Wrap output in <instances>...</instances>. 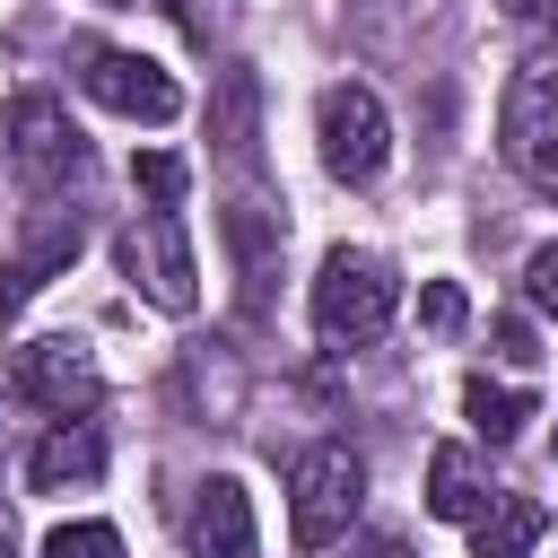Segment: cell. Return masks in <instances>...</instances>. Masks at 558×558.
<instances>
[{
	"label": "cell",
	"instance_id": "12",
	"mask_svg": "<svg viewBox=\"0 0 558 558\" xmlns=\"http://www.w3.org/2000/svg\"><path fill=\"white\" fill-rule=\"evenodd\" d=\"M488 497H497V480L480 471L471 445H436V453H427V514H445V523H480Z\"/></svg>",
	"mask_w": 558,
	"mask_h": 558
},
{
	"label": "cell",
	"instance_id": "7",
	"mask_svg": "<svg viewBox=\"0 0 558 558\" xmlns=\"http://www.w3.org/2000/svg\"><path fill=\"white\" fill-rule=\"evenodd\" d=\"M17 392L44 401L52 418H87L105 401V366H96V349L78 331H44V340L17 349Z\"/></svg>",
	"mask_w": 558,
	"mask_h": 558
},
{
	"label": "cell",
	"instance_id": "4",
	"mask_svg": "<svg viewBox=\"0 0 558 558\" xmlns=\"http://www.w3.org/2000/svg\"><path fill=\"white\" fill-rule=\"evenodd\" d=\"M0 131H9V166H17L35 192H61V183H78V174H87V140H78V122H70V105H61L52 87L9 96Z\"/></svg>",
	"mask_w": 558,
	"mask_h": 558
},
{
	"label": "cell",
	"instance_id": "26",
	"mask_svg": "<svg viewBox=\"0 0 558 558\" xmlns=\"http://www.w3.org/2000/svg\"><path fill=\"white\" fill-rule=\"evenodd\" d=\"M375 558H401V549H375Z\"/></svg>",
	"mask_w": 558,
	"mask_h": 558
},
{
	"label": "cell",
	"instance_id": "17",
	"mask_svg": "<svg viewBox=\"0 0 558 558\" xmlns=\"http://www.w3.org/2000/svg\"><path fill=\"white\" fill-rule=\"evenodd\" d=\"M392 9H418V17H436V0H357L349 17H357V35H366L375 52H410V26H401Z\"/></svg>",
	"mask_w": 558,
	"mask_h": 558
},
{
	"label": "cell",
	"instance_id": "3",
	"mask_svg": "<svg viewBox=\"0 0 558 558\" xmlns=\"http://www.w3.org/2000/svg\"><path fill=\"white\" fill-rule=\"evenodd\" d=\"M497 157L558 201V52L523 61L514 87H506V113H497Z\"/></svg>",
	"mask_w": 558,
	"mask_h": 558
},
{
	"label": "cell",
	"instance_id": "6",
	"mask_svg": "<svg viewBox=\"0 0 558 558\" xmlns=\"http://www.w3.org/2000/svg\"><path fill=\"white\" fill-rule=\"evenodd\" d=\"M122 270H131V288H148V305H166V314H192V305H201V262H192V235H183L174 209H148V218L122 227Z\"/></svg>",
	"mask_w": 558,
	"mask_h": 558
},
{
	"label": "cell",
	"instance_id": "25",
	"mask_svg": "<svg viewBox=\"0 0 558 558\" xmlns=\"http://www.w3.org/2000/svg\"><path fill=\"white\" fill-rule=\"evenodd\" d=\"M0 453H9V427H0Z\"/></svg>",
	"mask_w": 558,
	"mask_h": 558
},
{
	"label": "cell",
	"instance_id": "19",
	"mask_svg": "<svg viewBox=\"0 0 558 558\" xmlns=\"http://www.w3.org/2000/svg\"><path fill=\"white\" fill-rule=\"evenodd\" d=\"M140 192H148L157 209H174V201H183V157H166V148H148V157H140Z\"/></svg>",
	"mask_w": 558,
	"mask_h": 558
},
{
	"label": "cell",
	"instance_id": "10",
	"mask_svg": "<svg viewBox=\"0 0 558 558\" xmlns=\"http://www.w3.org/2000/svg\"><path fill=\"white\" fill-rule=\"evenodd\" d=\"M183 541H192L201 558H262V532H253V497H244V480H227V471H209V480L192 488V514H183Z\"/></svg>",
	"mask_w": 558,
	"mask_h": 558
},
{
	"label": "cell",
	"instance_id": "20",
	"mask_svg": "<svg viewBox=\"0 0 558 558\" xmlns=\"http://www.w3.org/2000/svg\"><path fill=\"white\" fill-rule=\"evenodd\" d=\"M523 296H532L541 314H558V244H541V253L523 262Z\"/></svg>",
	"mask_w": 558,
	"mask_h": 558
},
{
	"label": "cell",
	"instance_id": "5",
	"mask_svg": "<svg viewBox=\"0 0 558 558\" xmlns=\"http://www.w3.org/2000/svg\"><path fill=\"white\" fill-rule=\"evenodd\" d=\"M314 140H323V166L340 174V183H375L384 174V157H392V122H384V105H375V87H323V105H314Z\"/></svg>",
	"mask_w": 558,
	"mask_h": 558
},
{
	"label": "cell",
	"instance_id": "22",
	"mask_svg": "<svg viewBox=\"0 0 558 558\" xmlns=\"http://www.w3.org/2000/svg\"><path fill=\"white\" fill-rule=\"evenodd\" d=\"M497 357H514V366H532V357H541V349H532V323H523V314H506V323H497Z\"/></svg>",
	"mask_w": 558,
	"mask_h": 558
},
{
	"label": "cell",
	"instance_id": "11",
	"mask_svg": "<svg viewBox=\"0 0 558 558\" xmlns=\"http://www.w3.org/2000/svg\"><path fill=\"white\" fill-rule=\"evenodd\" d=\"M96 471H105V436H96L87 418H61V427L35 436V453H26V480H35L44 497H61V488H96Z\"/></svg>",
	"mask_w": 558,
	"mask_h": 558
},
{
	"label": "cell",
	"instance_id": "16",
	"mask_svg": "<svg viewBox=\"0 0 558 558\" xmlns=\"http://www.w3.org/2000/svg\"><path fill=\"white\" fill-rule=\"evenodd\" d=\"M462 410H471V427H480L488 445H514V436H523V418H532V392L471 375V384H462Z\"/></svg>",
	"mask_w": 558,
	"mask_h": 558
},
{
	"label": "cell",
	"instance_id": "9",
	"mask_svg": "<svg viewBox=\"0 0 558 558\" xmlns=\"http://www.w3.org/2000/svg\"><path fill=\"white\" fill-rule=\"evenodd\" d=\"M70 253H78V209H35L26 235H17V253L0 262V314H26V296L52 270H70Z\"/></svg>",
	"mask_w": 558,
	"mask_h": 558
},
{
	"label": "cell",
	"instance_id": "24",
	"mask_svg": "<svg viewBox=\"0 0 558 558\" xmlns=\"http://www.w3.org/2000/svg\"><path fill=\"white\" fill-rule=\"evenodd\" d=\"M0 558H17V532H9V514H0Z\"/></svg>",
	"mask_w": 558,
	"mask_h": 558
},
{
	"label": "cell",
	"instance_id": "18",
	"mask_svg": "<svg viewBox=\"0 0 558 558\" xmlns=\"http://www.w3.org/2000/svg\"><path fill=\"white\" fill-rule=\"evenodd\" d=\"M44 558H122V532L113 523H61L44 541Z\"/></svg>",
	"mask_w": 558,
	"mask_h": 558
},
{
	"label": "cell",
	"instance_id": "15",
	"mask_svg": "<svg viewBox=\"0 0 558 558\" xmlns=\"http://www.w3.org/2000/svg\"><path fill=\"white\" fill-rule=\"evenodd\" d=\"M279 209H262V201H235L227 209V244H235V262H244V296L262 305V279H270V253H279Z\"/></svg>",
	"mask_w": 558,
	"mask_h": 558
},
{
	"label": "cell",
	"instance_id": "13",
	"mask_svg": "<svg viewBox=\"0 0 558 558\" xmlns=\"http://www.w3.org/2000/svg\"><path fill=\"white\" fill-rule=\"evenodd\" d=\"M209 140L227 166H253L262 157V78L253 70H227L218 96H209Z\"/></svg>",
	"mask_w": 558,
	"mask_h": 558
},
{
	"label": "cell",
	"instance_id": "1",
	"mask_svg": "<svg viewBox=\"0 0 558 558\" xmlns=\"http://www.w3.org/2000/svg\"><path fill=\"white\" fill-rule=\"evenodd\" d=\"M357 506H366V453L340 445V436L305 445L296 471H288V532H296V549H331L357 523Z\"/></svg>",
	"mask_w": 558,
	"mask_h": 558
},
{
	"label": "cell",
	"instance_id": "8",
	"mask_svg": "<svg viewBox=\"0 0 558 558\" xmlns=\"http://www.w3.org/2000/svg\"><path fill=\"white\" fill-rule=\"evenodd\" d=\"M78 78H87L96 105H113V113H131V122H174V113H183V87H174L148 52H87Z\"/></svg>",
	"mask_w": 558,
	"mask_h": 558
},
{
	"label": "cell",
	"instance_id": "23",
	"mask_svg": "<svg viewBox=\"0 0 558 558\" xmlns=\"http://www.w3.org/2000/svg\"><path fill=\"white\" fill-rule=\"evenodd\" d=\"M514 9H523V17H541V26L558 17V0H514Z\"/></svg>",
	"mask_w": 558,
	"mask_h": 558
},
{
	"label": "cell",
	"instance_id": "2",
	"mask_svg": "<svg viewBox=\"0 0 558 558\" xmlns=\"http://www.w3.org/2000/svg\"><path fill=\"white\" fill-rule=\"evenodd\" d=\"M392 305H401V279H392V262L384 253H331L323 262V279H314V331L331 340V349H366L384 323H392Z\"/></svg>",
	"mask_w": 558,
	"mask_h": 558
},
{
	"label": "cell",
	"instance_id": "21",
	"mask_svg": "<svg viewBox=\"0 0 558 558\" xmlns=\"http://www.w3.org/2000/svg\"><path fill=\"white\" fill-rule=\"evenodd\" d=\"M418 323H427V331H453V323H462V288H453V279H427V296H418Z\"/></svg>",
	"mask_w": 558,
	"mask_h": 558
},
{
	"label": "cell",
	"instance_id": "27",
	"mask_svg": "<svg viewBox=\"0 0 558 558\" xmlns=\"http://www.w3.org/2000/svg\"><path fill=\"white\" fill-rule=\"evenodd\" d=\"M105 9H122V0H105Z\"/></svg>",
	"mask_w": 558,
	"mask_h": 558
},
{
	"label": "cell",
	"instance_id": "14",
	"mask_svg": "<svg viewBox=\"0 0 558 558\" xmlns=\"http://www.w3.org/2000/svg\"><path fill=\"white\" fill-rule=\"evenodd\" d=\"M541 532H549V514L532 506V497H488V514L471 523V558H532L541 549Z\"/></svg>",
	"mask_w": 558,
	"mask_h": 558
}]
</instances>
